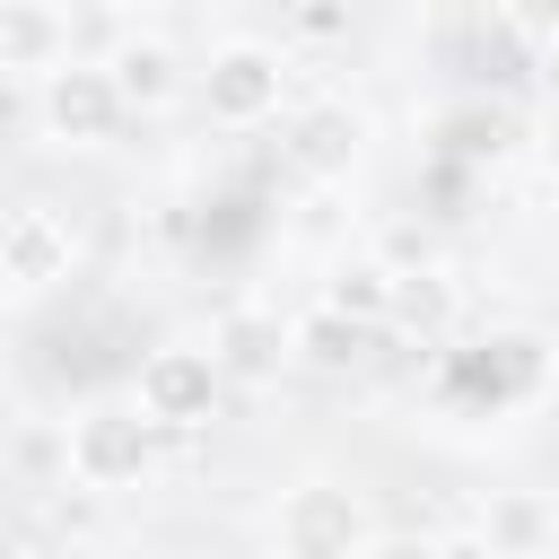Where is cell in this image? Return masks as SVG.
<instances>
[{"label": "cell", "instance_id": "7", "mask_svg": "<svg viewBox=\"0 0 559 559\" xmlns=\"http://www.w3.org/2000/svg\"><path fill=\"white\" fill-rule=\"evenodd\" d=\"M280 157H288L306 183H349V166L367 157V114H358L349 96H306V105H288Z\"/></svg>", "mask_w": 559, "mask_h": 559}, {"label": "cell", "instance_id": "14", "mask_svg": "<svg viewBox=\"0 0 559 559\" xmlns=\"http://www.w3.org/2000/svg\"><path fill=\"white\" fill-rule=\"evenodd\" d=\"M498 26L542 52V44H559V0H498Z\"/></svg>", "mask_w": 559, "mask_h": 559}, {"label": "cell", "instance_id": "18", "mask_svg": "<svg viewBox=\"0 0 559 559\" xmlns=\"http://www.w3.org/2000/svg\"><path fill=\"white\" fill-rule=\"evenodd\" d=\"M358 559H437V533H376Z\"/></svg>", "mask_w": 559, "mask_h": 559}, {"label": "cell", "instance_id": "16", "mask_svg": "<svg viewBox=\"0 0 559 559\" xmlns=\"http://www.w3.org/2000/svg\"><path fill=\"white\" fill-rule=\"evenodd\" d=\"M393 314H402V323H437V314H445V271H402Z\"/></svg>", "mask_w": 559, "mask_h": 559}, {"label": "cell", "instance_id": "19", "mask_svg": "<svg viewBox=\"0 0 559 559\" xmlns=\"http://www.w3.org/2000/svg\"><path fill=\"white\" fill-rule=\"evenodd\" d=\"M533 157H542V175H550V183H559V105H550V114H542V140H533Z\"/></svg>", "mask_w": 559, "mask_h": 559}, {"label": "cell", "instance_id": "3", "mask_svg": "<svg viewBox=\"0 0 559 559\" xmlns=\"http://www.w3.org/2000/svg\"><path fill=\"white\" fill-rule=\"evenodd\" d=\"M201 114L218 131H262L288 114V52L262 44V35H227L201 70Z\"/></svg>", "mask_w": 559, "mask_h": 559}, {"label": "cell", "instance_id": "22", "mask_svg": "<svg viewBox=\"0 0 559 559\" xmlns=\"http://www.w3.org/2000/svg\"><path fill=\"white\" fill-rule=\"evenodd\" d=\"M96 559H140V550H96Z\"/></svg>", "mask_w": 559, "mask_h": 559}, {"label": "cell", "instance_id": "5", "mask_svg": "<svg viewBox=\"0 0 559 559\" xmlns=\"http://www.w3.org/2000/svg\"><path fill=\"white\" fill-rule=\"evenodd\" d=\"M122 122H131V105H122V87H114L105 61H61L52 79H35V140H52V148H105Z\"/></svg>", "mask_w": 559, "mask_h": 559}, {"label": "cell", "instance_id": "10", "mask_svg": "<svg viewBox=\"0 0 559 559\" xmlns=\"http://www.w3.org/2000/svg\"><path fill=\"white\" fill-rule=\"evenodd\" d=\"M105 70H114V87H122L131 114H157V105L183 96V52H175V35H157V26H122L114 52H105Z\"/></svg>", "mask_w": 559, "mask_h": 559}, {"label": "cell", "instance_id": "15", "mask_svg": "<svg viewBox=\"0 0 559 559\" xmlns=\"http://www.w3.org/2000/svg\"><path fill=\"white\" fill-rule=\"evenodd\" d=\"M288 236H297V245H314V253H323V245H332V236H341V183H314V201H306V210H297V227H288Z\"/></svg>", "mask_w": 559, "mask_h": 559}, {"label": "cell", "instance_id": "8", "mask_svg": "<svg viewBox=\"0 0 559 559\" xmlns=\"http://www.w3.org/2000/svg\"><path fill=\"white\" fill-rule=\"evenodd\" d=\"M61 61H79L70 52V9L61 0H0V79L35 87Z\"/></svg>", "mask_w": 559, "mask_h": 559}, {"label": "cell", "instance_id": "23", "mask_svg": "<svg viewBox=\"0 0 559 559\" xmlns=\"http://www.w3.org/2000/svg\"><path fill=\"white\" fill-rule=\"evenodd\" d=\"M166 559H192V550H166Z\"/></svg>", "mask_w": 559, "mask_h": 559}, {"label": "cell", "instance_id": "4", "mask_svg": "<svg viewBox=\"0 0 559 559\" xmlns=\"http://www.w3.org/2000/svg\"><path fill=\"white\" fill-rule=\"evenodd\" d=\"M218 393H227V367H218L210 341H157V349L140 358V376H131V402H140L166 437L210 428V419H218Z\"/></svg>", "mask_w": 559, "mask_h": 559}, {"label": "cell", "instance_id": "1", "mask_svg": "<svg viewBox=\"0 0 559 559\" xmlns=\"http://www.w3.org/2000/svg\"><path fill=\"white\" fill-rule=\"evenodd\" d=\"M70 428V489H87V498H122V489H148L157 480V419L122 393V402H87V411H70L61 419Z\"/></svg>", "mask_w": 559, "mask_h": 559}, {"label": "cell", "instance_id": "11", "mask_svg": "<svg viewBox=\"0 0 559 559\" xmlns=\"http://www.w3.org/2000/svg\"><path fill=\"white\" fill-rule=\"evenodd\" d=\"M376 332H384V323H358V314H341L332 297H314V306L297 314V367H323V376H349V367H367V349H376Z\"/></svg>", "mask_w": 559, "mask_h": 559}, {"label": "cell", "instance_id": "20", "mask_svg": "<svg viewBox=\"0 0 559 559\" xmlns=\"http://www.w3.org/2000/svg\"><path fill=\"white\" fill-rule=\"evenodd\" d=\"M533 87H542V105H559V44L533 52Z\"/></svg>", "mask_w": 559, "mask_h": 559}, {"label": "cell", "instance_id": "13", "mask_svg": "<svg viewBox=\"0 0 559 559\" xmlns=\"http://www.w3.org/2000/svg\"><path fill=\"white\" fill-rule=\"evenodd\" d=\"M323 297H332L341 314H358V323H393V297H402V271H393L384 253H367V262H341Z\"/></svg>", "mask_w": 559, "mask_h": 559}, {"label": "cell", "instance_id": "12", "mask_svg": "<svg viewBox=\"0 0 559 559\" xmlns=\"http://www.w3.org/2000/svg\"><path fill=\"white\" fill-rule=\"evenodd\" d=\"M480 533H489L507 559H533V550H550L559 524H550V507H542L533 489H498V498L480 507Z\"/></svg>", "mask_w": 559, "mask_h": 559}, {"label": "cell", "instance_id": "17", "mask_svg": "<svg viewBox=\"0 0 559 559\" xmlns=\"http://www.w3.org/2000/svg\"><path fill=\"white\" fill-rule=\"evenodd\" d=\"M437 559H507L480 524H454V533H437Z\"/></svg>", "mask_w": 559, "mask_h": 559}, {"label": "cell", "instance_id": "9", "mask_svg": "<svg viewBox=\"0 0 559 559\" xmlns=\"http://www.w3.org/2000/svg\"><path fill=\"white\" fill-rule=\"evenodd\" d=\"M210 349L227 367V384H271L288 358H297V323H280L271 306H227L210 323Z\"/></svg>", "mask_w": 559, "mask_h": 559}, {"label": "cell", "instance_id": "2", "mask_svg": "<svg viewBox=\"0 0 559 559\" xmlns=\"http://www.w3.org/2000/svg\"><path fill=\"white\" fill-rule=\"evenodd\" d=\"M271 559H358L376 542V515H367V489L332 480V472H306L271 498Z\"/></svg>", "mask_w": 559, "mask_h": 559}, {"label": "cell", "instance_id": "6", "mask_svg": "<svg viewBox=\"0 0 559 559\" xmlns=\"http://www.w3.org/2000/svg\"><path fill=\"white\" fill-rule=\"evenodd\" d=\"M79 271V227L52 210V201H17L0 218V288L9 306H35L44 288H61Z\"/></svg>", "mask_w": 559, "mask_h": 559}, {"label": "cell", "instance_id": "21", "mask_svg": "<svg viewBox=\"0 0 559 559\" xmlns=\"http://www.w3.org/2000/svg\"><path fill=\"white\" fill-rule=\"evenodd\" d=\"M96 9H114V17H140V9H148V0H96Z\"/></svg>", "mask_w": 559, "mask_h": 559}]
</instances>
